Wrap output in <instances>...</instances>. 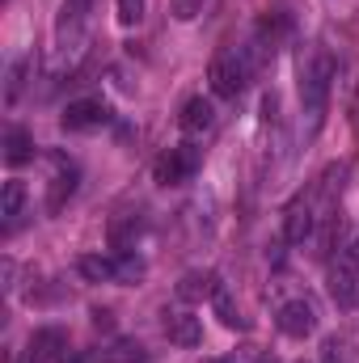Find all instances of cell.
Masks as SVG:
<instances>
[{
  "label": "cell",
  "mask_w": 359,
  "mask_h": 363,
  "mask_svg": "<svg viewBox=\"0 0 359 363\" xmlns=\"http://www.w3.org/2000/svg\"><path fill=\"white\" fill-rule=\"evenodd\" d=\"M338 64L326 47H313L300 60V114H304V131L317 135L326 123V106H330V89H334Z\"/></svg>",
  "instance_id": "obj_1"
},
{
  "label": "cell",
  "mask_w": 359,
  "mask_h": 363,
  "mask_svg": "<svg viewBox=\"0 0 359 363\" xmlns=\"http://www.w3.org/2000/svg\"><path fill=\"white\" fill-rule=\"evenodd\" d=\"M258 64H263V51L254 47V38H250V43H233V47H224V51L211 60L207 85H211L216 97H241L245 85L254 81Z\"/></svg>",
  "instance_id": "obj_2"
},
{
  "label": "cell",
  "mask_w": 359,
  "mask_h": 363,
  "mask_svg": "<svg viewBox=\"0 0 359 363\" xmlns=\"http://www.w3.org/2000/svg\"><path fill=\"white\" fill-rule=\"evenodd\" d=\"M144 258L131 254V250H114V254H85L81 258V274L89 283H140L144 279Z\"/></svg>",
  "instance_id": "obj_3"
},
{
  "label": "cell",
  "mask_w": 359,
  "mask_h": 363,
  "mask_svg": "<svg viewBox=\"0 0 359 363\" xmlns=\"http://www.w3.org/2000/svg\"><path fill=\"white\" fill-rule=\"evenodd\" d=\"M89 9L93 0H64L60 4V17H55V47H60V55L81 51L85 26H89Z\"/></svg>",
  "instance_id": "obj_4"
},
{
  "label": "cell",
  "mask_w": 359,
  "mask_h": 363,
  "mask_svg": "<svg viewBox=\"0 0 359 363\" xmlns=\"http://www.w3.org/2000/svg\"><path fill=\"white\" fill-rule=\"evenodd\" d=\"M199 165H203V152L194 144H174L157 161V182L161 186H186V182L199 174Z\"/></svg>",
  "instance_id": "obj_5"
},
{
  "label": "cell",
  "mask_w": 359,
  "mask_h": 363,
  "mask_svg": "<svg viewBox=\"0 0 359 363\" xmlns=\"http://www.w3.org/2000/svg\"><path fill=\"white\" fill-rule=\"evenodd\" d=\"M110 118H114L110 101H101V97H77V101H68V110L60 114V127L72 131V135H81V131H97V127H106Z\"/></svg>",
  "instance_id": "obj_6"
},
{
  "label": "cell",
  "mask_w": 359,
  "mask_h": 363,
  "mask_svg": "<svg viewBox=\"0 0 359 363\" xmlns=\"http://www.w3.org/2000/svg\"><path fill=\"white\" fill-rule=\"evenodd\" d=\"M313 224H317V207H313V194H300L292 199V207L283 211V237L292 245H304L313 237Z\"/></svg>",
  "instance_id": "obj_7"
},
{
  "label": "cell",
  "mask_w": 359,
  "mask_h": 363,
  "mask_svg": "<svg viewBox=\"0 0 359 363\" xmlns=\"http://www.w3.org/2000/svg\"><path fill=\"white\" fill-rule=\"evenodd\" d=\"M275 325H279V334H287V338H309V334L317 330V313H313L309 300H287V304L279 308Z\"/></svg>",
  "instance_id": "obj_8"
},
{
  "label": "cell",
  "mask_w": 359,
  "mask_h": 363,
  "mask_svg": "<svg viewBox=\"0 0 359 363\" xmlns=\"http://www.w3.org/2000/svg\"><path fill=\"white\" fill-rule=\"evenodd\" d=\"M330 296L338 308H351L359 296V267L347 254H338V262H330Z\"/></svg>",
  "instance_id": "obj_9"
},
{
  "label": "cell",
  "mask_w": 359,
  "mask_h": 363,
  "mask_svg": "<svg viewBox=\"0 0 359 363\" xmlns=\"http://www.w3.org/2000/svg\"><path fill=\"white\" fill-rule=\"evenodd\" d=\"M77 190V165L60 152H51V194H47V211H60Z\"/></svg>",
  "instance_id": "obj_10"
},
{
  "label": "cell",
  "mask_w": 359,
  "mask_h": 363,
  "mask_svg": "<svg viewBox=\"0 0 359 363\" xmlns=\"http://www.w3.org/2000/svg\"><path fill=\"white\" fill-rule=\"evenodd\" d=\"M287 30H292V17H287L283 9H270L267 17L258 21V30H254V47L263 51V60H267V55H275V51L283 47Z\"/></svg>",
  "instance_id": "obj_11"
},
{
  "label": "cell",
  "mask_w": 359,
  "mask_h": 363,
  "mask_svg": "<svg viewBox=\"0 0 359 363\" xmlns=\"http://www.w3.org/2000/svg\"><path fill=\"white\" fill-rule=\"evenodd\" d=\"M178 123H182L186 135H203V131H211V127H216V101L203 97V93H194V97L182 106Z\"/></svg>",
  "instance_id": "obj_12"
},
{
  "label": "cell",
  "mask_w": 359,
  "mask_h": 363,
  "mask_svg": "<svg viewBox=\"0 0 359 363\" xmlns=\"http://www.w3.org/2000/svg\"><path fill=\"white\" fill-rule=\"evenodd\" d=\"M64 351H68V334L64 330H34L30 338V363H64Z\"/></svg>",
  "instance_id": "obj_13"
},
{
  "label": "cell",
  "mask_w": 359,
  "mask_h": 363,
  "mask_svg": "<svg viewBox=\"0 0 359 363\" xmlns=\"http://www.w3.org/2000/svg\"><path fill=\"white\" fill-rule=\"evenodd\" d=\"M165 338H170L174 347H199V342H203V325H199L194 313L174 308V313H165Z\"/></svg>",
  "instance_id": "obj_14"
},
{
  "label": "cell",
  "mask_w": 359,
  "mask_h": 363,
  "mask_svg": "<svg viewBox=\"0 0 359 363\" xmlns=\"http://www.w3.org/2000/svg\"><path fill=\"white\" fill-rule=\"evenodd\" d=\"M4 161L17 169V165H26V161H34V135L26 131V127H9L4 131Z\"/></svg>",
  "instance_id": "obj_15"
},
{
  "label": "cell",
  "mask_w": 359,
  "mask_h": 363,
  "mask_svg": "<svg viewBox=\"0 0 359 363\" xmlns=\"http://www.w3.org/2000/svg\"><path fill=\"white\" fill-rule=\"evenodd\" d=\"M144 233V220L140 216H131V211H123V216H114L110 220V245L123 254V250H136V237Z\"/></svg>",
  "instance_id": "obj_16"
},
{
  "label": "cell",
  "mask_w": 359,
  "mask_h": 363,
  "mask_svg": "<svg viewBox=\"0 0 359 363\" xmlns=\"http://www.w3.org/2000/svg\"><path fill=\"white\" fill-rule=\"evenodd\" d=\"M211 313L220 317V325H228V330H245V317L237 313V304H233V296H228V287L216 279V287H211Z\"/></svg>",
  "instance_id": "obj_17"
},
{
  "label": "cell",
  "mask_w": 359,
  "mask_h": 363,
  "mask_svg": "<svg viewBox=\"0 0 359 363\" xmlns=\"http://www.w3.org/2000/svg\"><path fill=\"white\" fill-rule=\"evenodd\" d=\"M97 359L101 363H148V351H144V342H136V338H114Z\"/></svg>",
  "instance_id": "obj_18"
},
{
  "label": "cell",
  "mask_w": 359,
  "mask_h": 363,
  "mask_svg": "<svg viewBox=\"0 0 359 363\" xmlns=\"http://www.w3.org/2000/svg\"><path fill=\"white\" fill-rule=\"evenodd\" d=\"M21 207H26V186H21L17 178H9V182H4V194H0V216H4V228H13V224H17Z\"/></svg>",
  "instance_id": "obj_19"
},
{
  "label": "cell",
  "mask_w": 359,
  "mask_h": 363,
  "mask_svg": "<svg viewBox=\"0 0 359 363\" xmlns=\"http://www.w3.org/2000/svg\"><path fill=\"white\" fill-rule=\"evenodd\" d=\"M211 287H216V274L190 271V274H186V279L178 283V300H186V304H194V300H203V296H211Z\"/></svg>",
  "instance_id": "obj_20"
},
{
  "label": "cell",
  "mask_w": 359,
  "mask_h": 363,
  "mask_svg": "<svg viewBox=\"0 0 359 363\" xmlns=\"http://www.w3.org/2000/svg\"><path fill=\"white\" fill-rule=\"evenodd\" d=\"M26 68H30V60H13V68H9V89H4V101H9V106L21 97V85H26Z\"/></svg>",
  "instance_id": "obj_21"
},
{
  "label": "cell",
  "mask_w": 359,
  "mask_h": 363,
  "mask_svg": "<svg viewBox=\"0 0 359 363\" xmlns=\"http://www.w3.org/2000/svg\"><path fill=\"white\" fill-rule=\"evenodd\" d=\"M118 21L123 26H140L144 21V0H118Z\"/></svg>",
  "instance_id": "obj_22"
},
{
  "label": "cell",
  "mask_w": 359,
  "mask_h": 363,
  "mask_svg": "<svg viewBox=\"0 0 359 363\" xmlns=\"http://www.w3.org/2000/svg\"><path fill=\"white\" fill-rule=\"evenodd\" d=\"M203 4H207V0H174V17H178V21H194V17L203 13Z\"/></svg>",
  "instance_id": "obj_23"
},
{
  "label": "cell",
  "mask_w": 359,
  "mask_h": 363,
  "mask_svg": "<svg viewBox=\"0 0 359 363\" xmlns=\"http://www.w3.org/2000/svg\"><path fill=\"white\" fill-rule=\"evenodd\" d=\"M347 258H351V262H355V267H359V233H355V241L347 245Z\"/></svg>",
  "instance_id": "obj_24"
},
{
  "label": "cell",
  "mask_w": 359,
  "mask_h": 363,
  "mask_svg": "<svg viewBox=\"0 0 359 363\" xmlns=\"http://www.w3.org/2000/svg\"><path fill=\"white\" fill-rule=\"evenodd\" d=\"M351 114H355V131H359V89H355V101H351Z\"/></svg>",
  "instance_id": "obj_25"
},
{
  "label": "cell",
  "mask_w": 359,
  "mask_h": 363,
  "mask_svg": "<svg viewBox=\"0 0 359 363\" xmlns=\"http://www.w3.org/2000/svg\"><path fill=\"white\" fill-rule=\"evenodd\" d=\"M211 363H233V359H211Z\"/></svg>",
  "instance_id": "obj_26"
},
{
  "label": "cell",
  "mask_w": 359,
  "mask_h": 363,
  "mask_svg": "<svg viewBox=\"0 0 359 363\" xmlns=\"http://www.w3.org/2000/svg\"><path fill=\"white\" fill-rule=\"evenodd\" d=\"M330 363H334V359H330Z\"/></svg>",
  "instance_id": "obj_27"
},
{
  "label": "cell",
  "mask_w": 359,
  "mask_h": 363,
  "mask_svg": "<svg viewBox=\"0 0 359 363\" xmlns=\"http://www.w3.org/2000/svg\"><path fill=\"white\" fill-rule=\"evenodd\" d=\"M26 363H30V359H26Z\"/></svg>",
  "instance_id": "obj_28"
}]
</instances>
